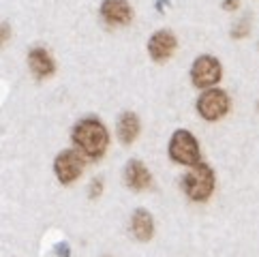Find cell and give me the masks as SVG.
<instances>
[{"label":"cell","mask_w":259,"mask_h":257,"mask_svg":"<svg viewBox=\"0 0 259 257\" xmlns=\"http://www.w3.org/2000/svg\"><path fill=\"white\" fill-rule=\"evenodd\" d=\"M73 142H75L77 150L86 154L88 159H99L103 157L109 146L107 126L99 118H84L73 128Z\"/></svg>","instance_id":"1"},{"label":"cell","mask_w":259,"mask_h":257,"mask_svg":"<svg viewBox=\"0 0 259 257\" xmlns=\"http://www.w3.org/2000/svg\"><path fill=\"white\" fill-rule=\"evenodd\" d=\"M182 189L193 201H206L214 191V172L206 163L191 165L187 176L182 178Z\"/></svg>","instance_id":"2"},{"label":"cell","mask_w":259,"mask_h":257,"mask_svg":"<svg viewBox=\"0 0 259 257\" xmlns=\"http://www.w3.org/2000/svg\"><path fill=\"white\" fill-rule=\"evenodd\" d=\"M169 157L171 161L180 165H195L199 163V144L195 140V135L184 131H176L169 140Z\"/></svg>","instance_id":"3"},{"label":"cell","mask_w":259,"mask_h":257,"mask_svg":"<svg viewBox=\"0 0 259 257\" xmlns=\"http://www.w3.org/2000/svg\"><path fill=\"white\" fill-rule=\"evenodd\" d=\"M197 112L203 120H221L229 112V95L225 90L208 88L197 101Z\"/></svg>","instance_id":"4"},{"label":"cell","mask_w":259,"mask_h":257,"mask_svg":"<svg viewBox=\"0 0 259 257\" xmlns=\"http://www.w3.org/2000/svg\"><path fill=\"white\" fill-rule=\"evenodd\" d=\"M54 172H56V176L62 185L75 182L81 176V172H84V157H81V152L77 150L60 152L56 161H54Z\"/></svg>","instance_id":"5"},{"label":"cell","mask_w":259,"mask_h":257,"mask_svg":"<svg viewBox=\"0 0 259 257\" xmlns=\"http://www.w3.org/2000/svg\"><path fill=\"white\" fill-rule=\"evenodd\" d=\"M221 62L212 56H199L195 62H193L191 69V79L197 88H212L221 79Z\"/></svg>","instance_id":"6"},{"label":"cell","mask_w":259,"mask_h":257,"mask_svg":"<svg viewBox=\"0 0 259 257\" xmlns=\"http://www.w3.org/2000/svg\"><path fill=\"white\" fill-rule=\"evenodd\" d=\"M176 48H178V39L176 34L169 30H159L150 36L148 41V52H150V58L154 62H165L174 56Z\"/></svg>","instance_id":"7"},{"label":"cell","mask_w":259,"mask_h":257,"mask_svg":"<svg viewBox=\"0 0 259 257\" xmlns=\"http://www.w3.org/2000/svg\"><path fill=\"white\" fill-rule=\"evenodd\" d=\"M101 15L112 26H126L133 20V9L126 0H103L101 5Z\"/></svg>","instance_id":"8"},{"label":"cell","mask_w":259,"mask_h":257,"mask_svg":"<svg viewBox=\"0 0 259 257\" xmlns=\"http://www.w3.org/2000/svg\"><path fill=\"white\" fill-rule=\"evenodd\" d=\"M28 67H30L32 75H34L36 79L52 77L54 71H56L54 58L48 54V50H43V48H34V50L28 54Z\"/></svg>","instance_id":"9"},{"label":"cell","mask_w":259,"mask_h":257,"mask_svg":"<svg viewBox=\"0 0 259 257\" xmlns=\"http://www.w3.org/2000/svg\"><path fill=\"white\" fill-rule=\"evenodd\" d=\"M124 182L133 191H144L152 185V176L142 161H128L124 167Z\"/></svg>","instance_id":"10"},{"label":"cell","mask_w":259,"mask_h":257,"mask_svg":"<svg viewBox=\"0 0 259 257\" xmlns=\"http://www.w3.org/2000/svg\"><path fill=\"white\" fill-rule=\"evenodd\" d=\"M131 232L140 242H148L154 234V221H152V215L148 210L140 208L135 210L133 217H131Z\"/></svg>","instance_id":"11"},{"label":"cell","mask_w":259,"mask_h":257,"mask_svg":"<svg viewBox=\"0 0 259 257\" xmlns=\"http://www.w3.org/2000/svg\"><path fill=\"white\" fill-rule=\"evenodd\" d=\"M140 118H137L133 112H126L120 116V120L116 124V133L120 137V142L122 144H133L137 140V135H140Z\"/></svg>","instance_id":"12"},{"label":"cell","mask_w":259,"mask_h":257,"mask_svg":"<svg viewBox=\"0 0 259 257\" xmlns=\"http://www.w3.org/2000/svg\"><path fill=\"white\" fill-rule=\"evenodd\" d=\"M246 34H248V22H246V20H242L240 24H236L234 32H231V36H234V39H242V36H246Z\"/></svg>","instance_id":"13"},{"label":"cell","mask_w":259,"mask_h":257,"mask_svg":"<svg viewBox=\"0 0 259 257\" xmlns=\"http://www.w3.org/2000/svg\"><path fill=\"white\" fill-rule=\"evenodd\" d=\"M101 193H103V180L101 178H95L90 185V197H99Z\"/></svg>","instance_id":"14"},{"label":"cell","mask_w":259,"mask_h":257,"mask_svg":"<svg viewBox=\"0 0 259 257\" xmlns=\"http://www.w3.org/2000/svg\"><path fill=\"white\" fill-rule=\"evenodd\" d=\"M9 36H11V28H9V24H0V48L9 41Z\"/></svg>","instance_id":"15"},{"label":"cell","mask_w":259,"mask_h":257,"mask_svg":"<svg viewBox=\"0 0 259 257\" xmlns=\"http://www.w3.org/2000/svg\"><path fill=\"white\" fill-rule=\"evenodd\" d=\"M240 7V0H223V9L225 11H236V9Z\"/></svg>","instance_id":"16"},{"label":"cell","mask_w":259,"mask_h":257,"mask_svg":"<svg viewBox=\"0 0 259 257\" xmlns=\"http://www.w3.org/2000/svg\"><path fill=\"white\" fill-rule=\"evenodd\" d=\"M60 255H62V257H69V249H67V244H60Z\"/></svg>","instance_id":"17"}]
</instances>
